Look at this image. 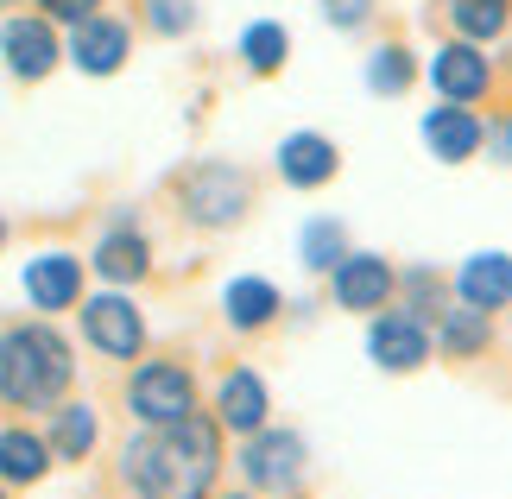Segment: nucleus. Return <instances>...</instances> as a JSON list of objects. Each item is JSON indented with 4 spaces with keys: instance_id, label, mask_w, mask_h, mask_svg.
Instances as JSON below:
<instances>
[{
    "instance_id": "obj_5",
    "label": "nucleus",
    "mask_w": 512,
    "mask_h": 499,
    "mask_svg": "<svg viewBox=\"0 0 512 499\" xmlns=\"http://www.w3.org/2000/svg\"><path fill=\"white\" fill-rule=\"evenodd\" d=\"M304 468H310V449H304L298 430L266 424V430L241 436V481H247V493H298Z\"/></svg>"
},
{
    "instance_id": "obj_22",
    "label": "nucleus",
    "mask_w": 512,
    "mask_h": 499,
    "mask_svg": "<svg viewBox=\"0 0 512 499\" xmlns=\"http://www.w3.org/2000/svg\"><path fill=\"white\" fill-rule=\"evenodd\" d=\"M51 474V449L38 430H0V481L7 487H32Z\"/></svg>"
},
{
    "instance_id": "obj_19",
    "label": "nucleus",
    "mask_w": 512,
    "mask_h": 499,
    "mask_svg": "<svg viewBox=\"0 0 512 499\" xmlns=\"http://www.w3.org/2000/svg\"><path fill=\"white\" fill-rule=\"evenodd\" d=\"M26 297H32V310H76L83 304V259L76 253H38L32 266H26Z\"/></svg>"
},
{
    "instance_id": "obj_34",
    "label": "nucleus",
    "mask_w": 512,
    "mask_h": 499,
    "mask_svg": "<svg viewBox=\"0 0 512 499\" xmlns=\"http://www.w3.org/2000/svg\"><path fill=\"white\" fill-rule=\"evenodd\" d=\"M0 499H7V493H0Z\"/></svg>"
},
{
    "instance_id": "obj_7",
    "label": "nucleus",
    "mask_w": 512,
    "mask_h": 499,
    "mask_svg": "<svg viewBox=\"0 0 512 499\" xmlns=\"http://www.w3.org/2000/svg\"><path fill=\"white\" fill-rule=\"evenodd\" d=\"M367 354L380 373H418V367H430L437 342H430V323L405 316L399 304H386V310L367 316Z\"/></svg>"
},
{
    "instance_id": "obj_4",
    "label": "nucleus",
    "mask_w": 512,
    "mask_h": 499,
    "mask_svg": "<svg viewBox=\"0 0 512 499\" xmlns=\"http://www.w3.org/2000/svg\"><path fill=\"white\" fill-rule=\"evenodd\" d=\"M127 411L140 417V424H177V417L203 411V392H196V373L190 361H140L127 379Z\"/></svg>"
},
{
    "instance_id": "obj_3",
    "label": "nucleus",
    "mask_w": 512,
    "mask_h": 499,
    "mask_svg": "<svg viewBox=\"0 0 512 499\" xmlns=\"http://www.w3.org/2000/svg\"><path fill=\"white\" fill-rule=\"evenodd\" d=\"M171 209L177 222L196 228V234H228L241 228L253 203H260V177L247 165H234V158H196V165L171 171Z\"/></svg>"
},
{
    "instance_id": "obj_1",
    "label": "nucleus",
    "mask_w": 512,
    "mask_h": 499,
    "mask_svg": "<svg viewBox=\"0 0 512 499\" xmlns=\"http://www.w3.org/2000/svg\"><path fill=\"white\" fill-rule=\"evenodd\" d=\"M222 424L190 411L177 424H146L121 449V481L133 499H209L222 481Z\"/></svg>"
},
{
    "instance_id": "obj_6",
    "label": "nucleus",
    "mask_w": 512,
    "mask_h": 499,
    "mask_svg": "<svg viewBox=\"0 0 512 499\" xmlns=\"http://www.w3.org/2000/svg\"><path fill=\"white\" fill-rule=\"evenodd\" d=\"M83 342L102 354V361H140L146 354V316L127 291H102L83 297Z\"/></svg>"
},
{
    "instance_id": "obj_17",
    "label": "nucleus",
    "mask_w": 512,
    "mask_h": 499,
    "mask_svg": "<svg viewBox=\"0 0 512 499\" xmlns=\"http://www.w3.org/2000/svg\"><path fill=\"white\" fill-rule=\"evenodd\" d=\"M449 291H456V304L468 310H512V253H468L462 272L449 278Z\"/></svg>"
},
{
    "instance_id": "obj_18",
    "label": "nucleus",
    "mask_w": 512,
    "mask_h": 499,
    "mask_svg": "<svg viewBox=\"0 0 512 499\" xmlns=\"http://www.w3.org/2000/svg\"><path fill=\"white\" fill-rule=\"evenodd\" d=\"M430 342H437V354H443V361H456V367L487 361V354H494V316L468 310V304H449L437 323H430Z\"/></svg>"
},
{
    "instance_id": "obj_31",
    "label": "nucleus",
    "mask_w": 512,
    "mask_h": 499,
    "mask_svg": "<svg viewBox=\"0 0 512 499\" xmlns=\"http://www.w3.org/2000/svg\"><path fill=\"white\" fill-rule=\"evenodd\" d=\"M209 499H260V493H209Z\"/></svg>"
},
{
    "instance_id": "obj_26",
    "label": "nucleus",
    "mask_w": 512,
    "mask_h": 499,
    "mask_svg": "<svg viewBox=\"0 0 512 499\" xmlns=\"http://www.w3.org/2000/svg\"><path fill=\"white\" fill-rule=\"evenodd\" d=\"M411 83H418V57L405 45H373L367 51V89L373 95H405Z\"/></svg>"
},
{
    "instance_id": "obj_10",
    "label": "nucleus",
    "mask_w": 512,
    "mask_h": 499,
    "mask_svg": "<svg viewBox=\"0 0 512 499\" xmlns=\"http://www.w3.org/2000/svg\"><path fill=\"white\" fill-rule=\"evenodd\" d=\"M392 291H399V266H392L386 253H348L342 266L329 272V297H336V310H354V316L386 310Z\"/></svg>"
},
{
    "instance_id": "obj_32",
    "label": "nucleus",
    "mask_w": 512,
    "mask_h": 499,
    "mask_svg": "<svg viewBox=\"0 0 512 499\" xmlns=\"http://www.w3.org/2000/svg\"><path fill=\"white\" fill-rule=\"evenodd\" d=\"M0 247H7V215H0Z\"/></svg>"
},
{
    "instance_id": "obj_15",
    "label": "nucleus",
    "mask_w": 512,
    "mask_h": 499,
    "mask_svg": "<svg viewBox=\"0 0 512 499\" xmlns=\"http://www.w3.org/2000/svg\"><path fill=\"white\" fill-rule=\"evenodd\" d=\"M424 146H430L437 165H468V158L487 146V121L462 102H443V108L424 114Z\"/></svg>"
},
{
    "instance_id": "obj_27",
    "label": "nucleus",
    "mask_w": 512,
    "mask_h": 499,
    "mask_svg": "<svg viewBox=\"0 0 512 499\" xmlns=\"http://www.w3.org/2000/svg\"><path fill=\"white\" fill-rule=\"evenodd\" d=\"M140 7V26L159 38H190L196 32V0H133Z\"/></svg>"
},
{
    "instance_id": "obj_20",
    "label": "nucleus",
    "mask_w": 512,
    "mask_h": 499,
    "mask_svg": "<svg viewBox=\"0 0 512 499\" xmlns=\"http://www.w3.org/2000/svg\"><path fill=\"white\" fill-rule=\"evenodd\" d=\"M95 436H102V424H95L89 405H76V398L51 405V430H45L51 462H89V455H95Z\"/></svg>"
},
{
    "instance_id": "obj_25",
    "label": "nucleus",
    "mask_w": 512,
    "mask_h": 499,
    "mask_svg": "<svg viewBox=\"0 0 512 499\" xmlns=\"http://www.w3.org/2000/svg\"><path fill=\"white\" fill-rule=\"evenodd\" d=\"M298 253H304V266L317 272V278H329L342 266V259L354 253L348 247V228L336 222V215H317V222H304V241H298Z\"/></svg>"
},
{
    "instance_id": "obj_2",
    "label": "nucleus",
    "mask_w": 512,
    "mask_h": 499,
    "mask_svg": "<svg viewBox=\"0 0 512 499\" xmlns=\"http://www.w3.org/2000/svg\"><path fill=\"white\" fill-rule=\"evenodd\" d=\"M76 386V348L51 323H7L0 329V405L51 411Z\"/></svg>"
},
{
    "instance_id": "obj_12",
    "label": "nucleus",
    "mask_w": 512,
    "mask_h": 499,
    "mask_svg": "<svg viewBox=\"0 0 512 499\" xmlns=\"http://www.w3.org/2000/svg\"><path fill=\"white\" fill-rule=\"evenodd\" d=\"M215 424H222V436H253L272 424V392L266 379L253 367H228L222 379H215Z\"/></svg>"
},
{
    "instance_id": "obj_23",
    "label": "nucleus",
    "mask_w": 512,
    "mask_h": 499,
    "mask_svg": "<svg viewBox=\"0 0 512 499\" xmlns=\"http://www.w3.org/2000/svg\"><path fill=\"white\" fill-rule=\"evenodd\" d=\"M392 304H399L405 316H418V323H437V316L449 310V278L437 266H405L399 272V291H392Z\"/></svg>"
},
{
    "instance_id": "obj_11",
    "label": "nucleus",
    "mask_w": 512,
    "mask_h": 499,
    "mask_svg": "<svg viewBox=\"0 0 512 499\" xmlns=\"http://www.w3.org/2000/svg\"><path fill=\"white\" fill-rule=\"evenodd\" d=\"M64 57L83 76H114L133 57V26H127V19H114V13H89V19H76V26H70Z\"/></svg>"
},
{
    "instance_id": "obj_33",
    "label": "nucleus",
    "mask_w": 512,
    "mask_h": 499,
    "mask_svg": "<svg viewBox=\"0 0 512 499\" xmlns=\"http://www.w3.org/2000/svg\"><path fill=\"white\" fill-rule=\"evenodd\" d=\"M0 7H19V0H0Z\"/></svg>"
},
{
    "instance_id": "obj_16",
    "label": "nucleus",
    "mask_w": 512,
    "mask_h": 499,
    "mask_svg": "<svg viewBox=\"0 0 512 499\" xmlns=\"http://www.w3.org/2000/svg\"><path fill=\"white\" fill-rule=\"evenodd\" d=\"M285 316V291L272 285V278H228L222 285V323L234 335H266L272 323Z\"/></svg>"
},
{
    "instance_id": "obj_9",
    "label": "nucleus",
    "mask_w": 512,
    "mask_h": 499,
    "mask_svg": "<svg viewBox=\"0 0 512 499\" xmlns=\"http://www.w3.org/2000/svg\"><path fill=\"white\" fill-rule=\"evenodd\" d=\"M0 57H7V70L19 83H45V76L64 64V38L45 13H13L7 26H0Z\"/></svg>"
},
{
    "instance_id": "obj_30",
    "label": "nucleus",
    "mask_w": 512,
    "mask_h": 499,
    "mask_svg": "<svg viewBox=\"0 0 512 499\" xmlns=\"http://www.w3.org/2000/svg\"><path fill=\"white\" fill-rule=\"evenodd\" d=\"M487 139H494V146H500V158H512V114H506L500 127H487Z\"/></svg>"
},
{
    "instance_id": "obj_24",
    "label": "nucleus",
    "mask_w": 512,
    "mask_h": 499,
    "mask_svg": "<svg viewBox=\"0 0 512 499\" xmlns=\"http://www.w3.org/2000/svg\"><path fill=\"white\" fill-rule=\"evenodd\" d=\"M291 57V32L279 26V19H253V26L241 32V64L253 76H279Z\"/></svg>"
},
{
    "instance_id": "obj_14",
    "label": "nucleus",
    "mask_w": 512,
    "mask_h": 499,
    "mask_svg": "<svg viewBox=\"0 0 512 499\" xmlns=\"http://www.w3.org/2000/svg\"><path fill=\"white\" fill-rule=\"evenodd\" d=\"M272 165H279V177L291 190H323V184H336V171H342V146L329 133H285Z\"/></svg>"
},
{
    "instance_id": "obj_29",
    "label": "nucleus",
    "mask_w": 512,
    "mask_h": 499,
    "mask_svg": "<svg viewBox=\"0 0 512 499\" xmlns=\"http://www.w3.org/2000/svg\"><path fill=\"white\" fill-rule=\"evenodd\" d=\"M38 13H45L51 26H76V19L102 13V0H38Z\"/></svg>"
},
{
    "instance_id": "obj_21",
    "label": "nucleus",
    "mask_w": 512,
    "mask_h": 499,
    "mask_svg": "<svg viewBox=\"0 0 512 499\" xmlns=\"http://www.w3.org/2000/svg\"><path fill=\"white\" fill-rule=\"evenodd\" d=\"M443 19H449V32H456V38H468V45L487 51L512 26V0H443Z\"/></svg>"
},
{
    "instance_id": "obj_28",
    "label": "nucleus",
    "mask_w": 512,
    "mask_h": 499,
    "mask_svg": "<svg viewBox=\"0 0 512 499\" xmlns=\"http://www.w3.org/2000/svg\"><path fill=\"white\" fill-rule=\"evenodd\" d=\"M317 7H323V19L336 32H367L373 13H380V0H317Z\"/></svg>"
},
{
    "instance_id": "obj_13",
    "label": "nucleus",
    "mask_w": 512,
    "mask_h": 499,
    "mask_svg": "<svg viewBox=\"0 0 512 499\" xmlns=\"http://www.w3.org/2000/svg\"><path fill=\"white\" fill-rule=\"evenodd\" d=\"M95 272L108 278L114 291H127V285H146L152 278V241H146V228L133 222V215H121L102 241H95V259H89Z\"/></svg>"
},
{
    "instance_id": "obj_8",
    "label": "nucleus",
    "mask_w": 512,
    "mask_h": 499,
    "mask_svg": "<svg viewBox=\"0 0 512 499\" xmlns=\"http://www.w3.org/2000/svg\"><path fill=\"white\" fill-rule=\"evenodd\" d=\"M424 76H430V89H437L443 102H462V108L487 102L494 83H500V76H494V57H487L481 45H468V38H449V45L430 51Z\"/></svg>"
}]
</instances>
